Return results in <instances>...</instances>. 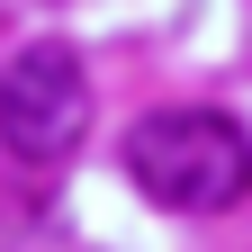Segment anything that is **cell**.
I'll use <instances>...</instances> for the list:
<instances>
[{
  "label": "cell",
  "mask_w": 252,
  "mask_h": 252,
  "mask_svg": "<svg viewBox=\"0 0 252 252\" xmlns=\"http://www.w3.org/2000/svg\"><path fill=\"white\" fill-rule=\"evenodd\" d=\"M126 180L153 207L180 216H225L252 198V135L225 108H153L126 135Z\"/></svg>",
  "instance_id": "6da1fadb"
},
{
  "label": "cell",
  "mask_w": 252,
  "mask_h": 252,
  "mask_svg": "<svg viewBox=\"0 0 252 252\" xmlns=\"http://www.w3.org/2000/svg\"><path fill=\"white\" fill-rule=\"evenodd\" d=\"M81 135H90V72L72 63V45H18L0 63V144L54 171Z\"/></svg>",
  "instance_id": "7a4b0ae2"
}]
</instances>
